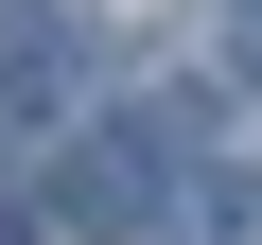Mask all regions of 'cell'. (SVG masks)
Instances as JSON below:
<instances>
[{"label": "cell", "instance_id": "277c9868", "mask_svg": "<svg viewBox=\"0 0 262 245\" xmlns=\"http://www.w3.org/2000/svg\"><path fill=\"white\" fill-rule=\"evenodd\" d=\"M0 245H18V228H0Z\"/></svg>", "mask_w": 262, "mask_h": 245}, {"label": "cell", "instance_id": "6da1fadb", "mask_svg": "<svg viewBox=\"0 0 262 245\" xmlns=\"http://www.w3.org/2000/svg\"><path fill=\"white\" fill-rule=\"evenodd\" d=\"M70 70H88L70 0H0V105H70Z\"/></svg>", "mask_w": 262, "mask_h": 245}, {"label": "cell", "instance_id": "7a4b0ae2", "mask_svg": "<svg viewBox=\"0 0 262 245\" xmlns=\"http://www.w3.org/2000/svg\"><path fill=\"white\" fill-rule=\"evenodd\" d=\"M140 228H158V245H262V175H227V158H210V175H158Z\"/></svg>", "mask_w": 262, "mask_h": 245}, {"label": "cell", "instance_id": "3957f363", "mask_svg": "<svg viewBox=\"0 0 262 245\" xmlns=\"http://www.w3.org/2000/svg\"><path fill=\"white\" fill-rule=\"evenodd\" d=\"M245 53H262V0H245Z\"/></svg>", "mask_w": 262, "mask_h": 245}]
</instances>
